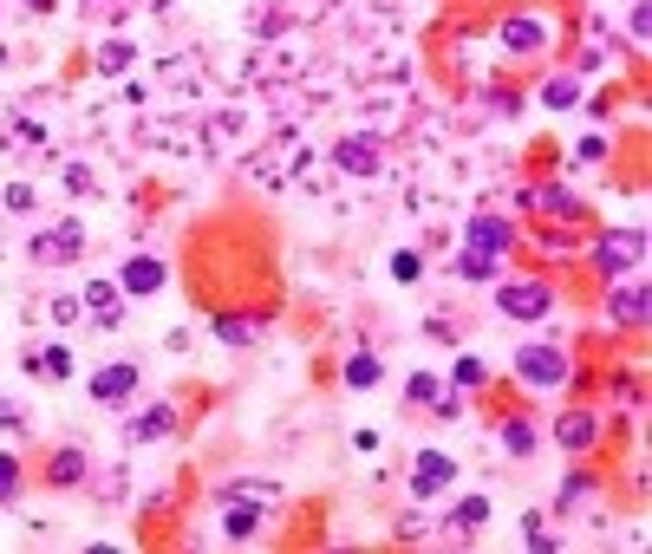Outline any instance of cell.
Instances as JSON below:
<instances>
[{
	"instance_id": "cell-32",
	"label": "cell",
	"mask_w": 652,
	"mask_h": 554,
	"mask_svg": "<svg viewBox=\"0 0 652 554\" xmlns=\"http://www.w3.org/2000/svg\"><path fill=\"white\" fill-rule=\"evenodd\" d=\"M0 202H7L13 216H33V209H39V189H33V183H7V189H0Z\"/></svg>"
},
{
	"instance_id": "cell-11",
	"label": "cell",
	"mask_w": 652,
	"mask_h": 554,
	"mask_svg": "<svg viewBox=\"0 0 652 554\" xmlns=\"http://www.w3.org/2000/svg\"><path fill=\"white\" fill-rule=\"evenodd\" d=\"M85 477H91V451H78V444H59V451L39 464V483H46V490H85Z\"/></svg>"
},
{
	"instance_id": "cell-28",
	"label": "cell",
	"mask_w": 652,
	"mask_h": 554,
	"mask_svg": "<svg viewBox=\"0 0 652 554\" xmlns=\"http://www.w3.org/2000/svg\"><path fill=\"white\" fill-rule=\"evenodd\" d=\"M340 379H346V385H353V392H372V385H379V379H385V366H379V359H372V353H353V359H346V372H340Z\"/></svg>"
},
{
	"instance_id": "cell-26",
	"label": "cell",
	"mask_w": 652,
	"mask_h": 554,
	"mask_svg": "<svg viewBox=\"0 0 652 554\" xmlns=\"http://www.w3.org/2000/svg\"><path fill=\"white\" fill-rule=\"evenodd\" d=\"M542 104H549V111H575V104H581V78H568V72L542 78Z\"/></svg>"
},
{
	"instance_id": "cell-5",
	"label": "cell",
	"mask_w": 652,
	"mask_h": 554,
	"mask_svg": "<svg viewBox=\"0 0 652 554\" xmlns=\"http://www.w3.org/2000/svg\"><path fill=\"white\" fill-rule=\"evenodd\" d=\"M516 209H522V216H549V222H581V216H588V202H581L568 183H536V189L516 196Z\"/></svg>"
},
{
	"instance_id": "cell-8",
	"label": "cell",
	"mask_w": 652,
	"mask_h": 554,
	"mask_svg": "<svg viewBox=\"0 0 652 554\" xmlns=\"http://www.w3.org/2000/svg\"><path fill=\"white\" fill-rule=\"evenodd\" d=\"M607 320H614L620 333H640V327H647V281H640V274L607 281Z\"/></svg>"
},
{
	"instance_id": "cell-3",
	"label": "cell",
	"mask_w": 652,
	"mask_h": 554,
	"mask_svg": "<svg viewBox=\"0 0 652 554\" xmlns=\"http://www.w3.org/2000/svg\"><path fill=\"white\" fill-rule=\"evenodd\" d=\"M490 287H496V313H503V320H522V327H529V320H549V313H555V287L536 281V274H529V281L509 274V281H490Z\"/></svg>"
},
{
	"instance_id": "cell-13",
	"label": "cell",
	"mask_w": 652,
	"mask_h": 554,
	"mask_svg": "<svg viewBox=\"0 0 652 554\" xmlns=\"http://www.w3.org/2000/svg\"><path fill=\"white\" fill-rule=\"evenodd\" d=\"M176 418H183V411H176V398H150V405L124 424V444H163V438L176 431Z\"/></svg>"
},
{
	"instance_id": "cell-30",
	"label": "cell",
	"mask_w": 652,
	"mask_h": 554,
	"mask_svg": "<svg viewBox=\"0 0 652 554\" xmlns=\"http://www.w3.org/2000/svg\"><path fill=\"white\" fill-rule=\"evenodd\" d=\"M438 392H444V379H438V372H411V379H405V405H425V411H431V398H438Z\"/></svg>"
},
{
	"instance_id": "cell-38",
	"label": "cell",
	"mask_w": 652,
	"mask_h": 554,
	"mask_svg": "<svg viewBox=\"0 0 652 554\" xmlns=\"http://www.w3.org/2000/svg\"><path fill=\"white\" fill-rule=\"evenodd\" d=\"M607 150H614V144H607V137H601V131H594V137H581V144H575V157H581V163H607Z\"/></svg>"
},
{
	"instance_id": "cell-16",
	"label": "cell",
	"mask_w": 652,
	"mask_h": 554,
	"mask_svg": "<svg viewBox=\"0 0 652 554\" xmlns=\"http://www.w3.org/2000/svg\"><path fill=\"white\" fill-rule=\"evenodd\" d=\"M0 144H7L13 157H39V150H46V124L26 118V111H7V118H0Z\"/></svg>"
},
{
	"instance_id": "cell-31",
	"label": "cell",
	"mask_w": 652,
	"mask_h": 554,
	"mask_svg": "<svg viewBox=\"0 0 652 554\" xmlns=\"http://www.w3.org/2000/svg\"><path fill=\"white\" fill-rule=\"evenodd\" d=\"M522 542H529L536 554H555V549H562V535H555L542 516H522Z\"/></svg>"
},
{
	"instance_id": "cell-24",
	"label": "cell",
	"mask_w": 652,
	"mask_h": 554,
	"mask_svg": "<svg viewBox=\"0 0 652 554\" xmlns=\"http://www.w3.org/2000/svg\"><path fill=\"white\" fill-rule=\"evenodd\" d=\"M457 274H464V281H477V287H490V281H503V255L464 248V255H457Z\"/></svg>"
},
{
	"instance_id": "cell-21",
	"label": "cell",
	"mask_w": 652,
	"mask_h": 554,
	"mask_svg": "<svg viewBox=\"0 0 652 554\" xmlns=\"http://www.w3.org/2000/svg\"><path fill=\"white\" fill-rule=\"evenodd\" d=\"M483 522H490V496H457V503H451V516H444V529H451V535H477Z\"/></svg>"
},
{
	"instance_id": "cell-15",
	"label": "cell",
	"mask_w": 652,
	"mask_h": 554,
	"mask_svg": "<svg viewBox=\"0 0 652 554\" xmlns=\"http://www.w3.org/2000/svg\"><path fill=\"white\" fill-rule=\"evenodd\" d=\"M451 483H457V457H444V451L411 457V496H444Z\"/></svg>"
},
{
	"instance_id": "cell-6",
	"label": "cell",
	"mask_w": 652,
	"mask_h": 554,
	"mask_svg": "<svg viewBox=\"0 0 652 554\" xmlns=\"http://www.w3.org/2000/svg\"><path fill=\"white\" fill-rule=\"evenodd\" d=\"M549 438H555L568 457H588V451L607 438V418H601V411H588V405H575V411H562V418L549 424Z\"/></svg>"
},
{
	"instance_id": "cell-29",
	"label": "cell",
	"mask_w": 652,
	"mask_h": 554,
	"mask_svg": "<svg viewBox=\"0 0 652 554\" xmlns=\"http://www.w3.org/2000/svg\"><path fill=\"white\" fill-rule=\"evenodd\" d=\"M20 490H26V470H20V457H7V451H0V509H13V503H20Z\"/></svg>"
},
{
	"instance_id": "cell-2",
	"label": "cell",
	"mask_w": 652,
	"mask_h": 554,
	"mask_svg": "<svg viewBox=\"0 0 652 554\" xmlns=\"http://www.w3.org/2000/svg\"><path fill=\"white\" fill-rule=\"evenodd\" d=\"M516 379H522L529 392H562V385L575 379V359H568V346H555V340H529V346L516 353Z\"/></svg>"
},
{
	"instance_id": "cell-20",
	"label": "cell",
	"mask_w": 652,
	"mask_h": 554,
	"mask_svg": "<svg viewBox=\"0 0 652 554\" xmlns=\"http://www.w3.org/2000/svg\"><path fill=\"white\" fill-rule=\"evenodd\" d=\"M255 529H261V503L229 496V503H222V542H248Z\"/></svg>"
},
{
	"instance_id": "cell-9",
	"label": "cell",
	"mask_w": 652,
	"mask_h": 554,
	"mask_svg": "<svg viewBox=\"0 0 652 554\" xmlns=\"http://www.w3.org/2000/svg\"><path fill=\"white\" fill-rule=\"evenodd\" d=\"M516 242H522V229H516V216H470V235H464V248H483V255H516Z\"/></svg>"
},
{
	"instance_id": "cell-44",
	"label": "cell",
	"mask_w": 652,
	"mask_h": 554,
	"mask_svg": "<svg viewBox=\"0 0 652 554\" xmlns=\"http://www.w3.org/2000/svg\"><path fill=\"white\" fill-rule=\"evenodd\" d=\"M78 7H85V13H91V7H104V0H78Z\"/></svg>"
},
{
	"instance_id": "cell-35",
	"label": "cell",
	"mask_w": 652,
	"mask_h": 554,
	"mask_svg": "<svg viewBox=\"0 0 652 554\" xmlns=\"http://www.w3.org/2000/svg\"><path fill=\"white\" fill-rule=\"evenodd\" d=\"M59 183H65L72 196H91V170H85L78 157H65V170H59Z\"/></svg>"
},
{
	"instance_id": "cell-10",
	"label": "cell",
	"mask_w": 652,
	"mask_h": 554,
	"mask_svg": "<svg viewBox=\"0 0 652 554\" xmlns=\"http://www.w3.org/2000/svg\"><path fill=\"white\" fill-rule=\"evenodd\" d=\"M78 307H85V320H91L98 333H118V327H124V287H118V281H85Z\"/></svg>"
},
{
	"instance_id": "cell-7",
	"label": "cell",
	"mask_w": 652,
	"mask_h": 554,
	"mask_svg": "<svg viewBox=\"0 0 652 554\" xmlns=\"http://www.w3.org/2000/svg\"><path fill=\"white\" fill-rule=\"evenodd\" d=\"M496 39H503L509 59H536V52H549V20L542 13H509L496 26Z\"/></svg>"
},
{
	"instance_id": "cell-17",
	"label": "cell",
	"mask_w": 652,
	"mask_h": 554,
	"mask_svg": "<svg viewBox=\"0 0 652 554\" xmlns=\"http://www.w3.org/2000/svg\"><path fill=\"white\" fill-rule=\"evenodd\" d=\"M333 170H340V176H372V170H379V137H366V131H359V137H340V144H333Z\"/></svg>"
},
{
	"instance_id": "cell-23",
	"label": "cell",
	"mask_w": 652,
	"mask_h": 554,
	"mask_svg": "<svg viewBox=\"0 0 652 554\" xmlns=\"http://www.w3.org/2000/svg\"><path fill=\"white\" fill-rule=\"evenodd\" d=\"M594 490H601V477H594V470H575V477H562V483H555V516L581 509V503H588Z\"/></svg>"
},
{
	"instance_id": "cell-12",
	"label": "cell",
	"mask_w": 652,
	"mask_h": 554,
	"mask_svg": "<svg viewBox=\"0 0 652 554\" xmlns=\"http://www.w3.org/2000/svg\"><path fill=\"white\" fill-rule=\"evenodd\" d=\"M137 385H144V372L131 359H111L91 372V405H124V398H137Z\"/></svg>"
},
{
	"instance_id": "cell-43",
	"label": "cell",
	"mask_w": 652,
	"mask_h": 554,
	"mask_svg": "<svg viewBox=\"0 0 652 554\" xmlns=\"http://www.w3.org/2000/svg\"><path fill=\"white\" fill-rule=\"evenodd\" d=\"M144 7H150V13H170V0H144Z\"/></svg>"
},
{
	"instance_id": "cell-1",
	"label": "cell",
	"mask_w": 652,
	"mask_h": 554,
	"mask_svg": "<svg viewBox=\"0 0 652 554\" xmlns=\"http://www.w3.org/2000/svg\"><path fill=\"white\" fill-rule=\"evenodd\" d=\"M588 261H594L601 281H627V274H640V268H647V229H607V235H594Z\"/></svg>"
},
{
	"instance_id": "cell-14",
	"label": "cell",
	"mask_w": 652,
	"mask_h": 554,
	"mask_svg": "<svg viewBox=\"0 0 652 554\" xmlns=\"http://www.w3.org/2000/svg\"><path fill=\"white\" fill-rule=\"evenodd\" d=\"M163 281H170V268H163L157 255H131V261L118 268V287H124V300H150V294H163Z\"/></svg>"
},
{
	"instance_id": "cell-41",
	"label": "cell",
	"mask_w": 652,
	"mask_h": 554,
	"mask_svg": "<svg viewBox=\"0 0 652 554\" xmlns=\"http://www.w3.org/2000/svg\"><path fill=\"white\" fill-rule=\"evenodd\" d=\"M0 431H26V424H20V405H13V398H0Z\"/></svg>"
},
{
	"instance_id": "cell-25",
	"label": "cell",
	"mask_w": 652,
	"mask_h": 554,
	"mask_svg": "<svg viewBox=\"0 0 652 554\" xmlns=\"http://www.w3.org/2000/svg\"><path fill=\"white\" fill-rule=\"evenodd\" d=\"M26 372L46 379V385H65V379H72V353H65V346H46V353L26 359Z\"/></svg>"
},
{
	"instance_id": "cell-40",
	"label": "cell",
	"mask_w": 652,
	"mask_h": 554,
	"mask_svg": "<svg viewBox=\"0 0 652 554\" xmlns=\"http://www.w3.org/2000/svg\"><path fill=\"white\" fill-rule=\"evenodd\" d=\"M490 111H522V98H516V91H503V85H496V91H490Z\"/></svg>"
},
{
	"instance_id": "cell-19",
	"label": "cell",
	"mask_w": 652,
	"mask_h": 554,
	"mask_svg": "<svg viewBox=\"0 0 652 554\" xmlns=\"http://www.w3.org/2000/svg\"><path fill=\"white\" fill-rule=\"evenodd\" d=\"M131 65H137V46H131V39H98V46H91V72H98V78H124Z\"/></svg>"
},
{
	"instance_id": "cell-34",
	"label": "cell",
	"mask_w": 652,
	"mask_h": 554,
	"mask_svg": "<svg viewBox=\"0 0 652 554\" xmlns=\"http://www.w3.org/2000/svg\"><path fill=\"white\" fill-rule=\"evenodd\" d=\"M418 274H425V255H418V248H398V255H392V281H405V287H411Z\"/></svg>"
},
{
	"instance_id": "cell-4",
	"label": "cell",
	"mask_w": 652,
	"mask_h": 554,
	"mask_svg": "<svg viewBox=\"0 0 652 554\" xmlns=\"http://www.w3.org/2000/svg\"><path fill=\"white\" fill-rule=\"evenodd\" d=\"M26 255H33L39 268H72V261L85 255V222H78V216H59L52 229H33Z\"/></svg>"
},
{
	"instance_id": "cell-18",
	"label": "cell",
	"mask_w": 652,
	"mask_h": 554,
	"mask_svg": "<svg viewBox=\"0 0 652 554\" xmlns=\"http://www.w3.org/2000/svg\"><path fill=\"white\" fill-rule=\"evenodd\" d=\"M496 444H503V451H509V457L522 464V457H536V451H542V431H536V418H522V411H509V418L496 424Z\"/></svg>"
},
{
	"instance_id": "cell-37",
	"label": "cell",
	"mask_w": 652,
	"mask_h": 554,
	"mask_svg": "<svg viewBox=\"0 0 652 554\" xmlns=\"http://www.w3.org/2000/svg\"><path fill=\"white\" fill-rule=\"evenodd\" d=\"M431 411H438L444 424H457V418H464V392H457V385H451V392H438V398H431Z\"/></svg>"
},
{
	"instance_id": "cell-42",
	"label": "cell",
	"mask_w": 652,
	"mask_h": 554,
	"mask_svg": "<svg viewBox=\"0 0 652 554\" xmlns=\"http://www.w3.org/2000/svg\"><path fill=\"white\" fill-rule=\"evenodd\" d=\"M26 7H33V13H52V7H59V0H26Z\"/></svg>"
},
{
	"instance_id": "cell-27",
	"label": "cell",
	"mask_w": 652,
	"mask_h": 554,
	"mask_svg": "<svg viewBox=\"0 0 652 554\" xmlns=\"http://www.w3.org/2000/svg\"><path fill=\"white\" fill-rule=\"evenodd\" d=\"M444 379H451L457 392H483V385H490V366H483L477 353H457V366H451Z\"/></svg>"
},
{
	"instance_id": "cell-22",
	"label": "cell",
	"mask_w": 652,
	"mask_h": 554,
	"mask_svg": "<svg viewBox=\"0 0 652 554\" xmlns=\"http://www.w3.org/2000/svg\"><path fill=\"white\" fill-rule=\"evenodd\" d=\"M216 340L235 346V353H248V346L261 340V320H248V313H216Z\"/></svg>"
},
{
	"instance_id": "cell-39",
	"label": "cell",
	"mask_w": 652,
	"mask_h": 554,
	"mask_svg": "<svg viewBox=\"0 0 652 554\" xmlns=\"http://www.w3.org/2000/svg\"><path fill=\"white\" fill-rule=\"evenodd\" d=\"M627 20H633V39H647V26H652V0H633V13H627Z\"/></svg>"
},
{
	"instance_id": "cell-33",
	"label": "cell",
	"mask_w": 652,
	"mask_h": 554,
	"mask_svg": "<svg viewBox=\"0 0 652 554\" xmlns=\"http://www.w3.org/2000/svg\"><path fill=\"white\" fill-rule=\"evenodd\" d=\"M78 313H85L78 294H52V300H46V320H52V327H78Z\"/></svg>"
},
{
	"instance_id": "cell-36",
	"label": "cell",
	"mask_w": 652,
	"mask_h": 554,
	"mask_svg": "<svg viewBox=\"0 0 652 554\" xmlns=\"http://www.w3.org/2000/svg\"><path fill=\"white\" fill-rule=\"evenodd\" d=\"M425 333H431V340H444V346H457V340H464V320H451V313H431V320H425Z\"/></svg>"
}]
</instances>
